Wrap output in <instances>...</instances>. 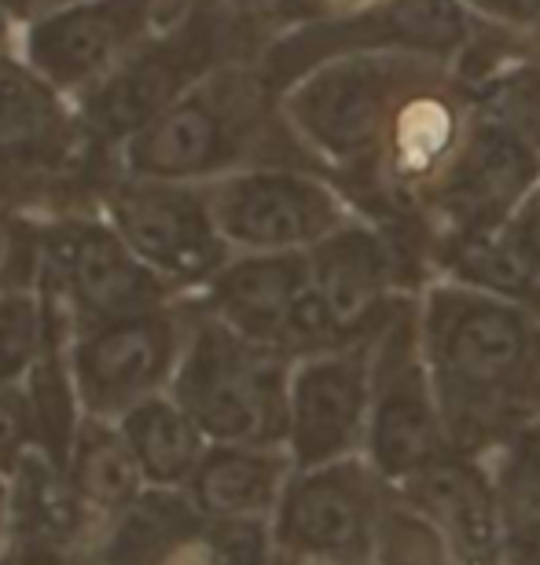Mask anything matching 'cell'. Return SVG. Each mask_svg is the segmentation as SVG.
<instances>
[{"mask_svg":"<svg viewBox=\"0 0 540 565\" xmlns=\"http://www.w3.org/2000/svg\"><path fill=\"white\" fill-rule=\"evenodd\" d=\"M420 334L448 448L493 459L540 426V320L464 282L434 279Z\"/></svg>","mask_w":540,"mask_h":565,"instance_id":"6da1fadb","label":"cell"},{"mask_svg":"<svg viewBox=\"0 0 540 565\" xmlns=\"http://www.w3.org/2000/svg\"><path fill=\"white\" fill-rule=\"evenodd\" d=\"M442 71L445 63L409 52L342 55L290 85L279 115L309 162L346 191L375 166L404 99Z\"/></svg>","mask_w":540,"mask_h":565,"instance_id":"7a4b0ae2","label":"cell"},{"mask_svg":"<svg viewBox=\"0 0 540 565\" xmlns=\"http://www.w3.org/2000/svg\"><path fill=\"white\" fill-rule=\"evenodd\" d=\"M273 147H279L301 169L317 166L301 151L287 126L273 132V88L257 77H229L210 88H195L184 99L140 129L126 147L129 177L170 180V184H195V180H221L243 173V162L257 158V166H287ZM324 177V173H320Z\"/></svg>","mask_w":540,"mask_h":565,"instance_id":"3957f363","label":"cell"},{"mask_svg":"<svg viewBox=\"0 0 540 565\" xmlns=\"http://www.w3.org/2000/svg\"><path fill=\"white\" fill-rule=\"evenodd\" d=\"M290 367L287 356L246 342L191 301L188 342L170 397L210 445L287 448Z\"/></svg>","mask_w":540,"mask_h":565,"instance_id":"277c9868","label":"cell"},{"mask_svg":"<svg viewBox=\"0 0 540 565\" xmlns=\"http://www.w3.org/2000/svg\"><path fill=\"white\" fill-rule=\"evenodd\" d=\"M537 188L540 154L533 143L497 110L475 104L453 162L437 177L420 213L431 239V265L437 246L504 232Z\"/></svg>","mask_w":540,"mask_h":565,"instance_id":"5b68a950","label":"cell"},{"mask_svg":"<svg viewBox=\"0 0 540 565\" xmlns=\"http://www.w3.org/2000/svg\"><path fill=\"white\" fill-rule=\"evenodd\" d=\"M420 298L404 294L371 338V412L364 459L387 484H404L448 448L423 356Z\"/></svg>","mask_w":540,"mask_h":565,"instance_id":"8992f818","label":"cell"},{"mask_svg":"<svg viewBox=\"0 0 540 565\" xmlns=\"http://www.w3.org/2000/svg\"><path fill=\"white\" fill-rule=\"evenodd\" d=\"M475 19L464 0H375L320 26H309L268 52V88L287 93L317 66L360 52H409L456 63L467 49Z\"/></svg>","mask_w":540,"mask_h":565,"instance_id":"52a82bcc","label":"cell"},{"mask_svg":"<svg viewBox=\"0 0 540 565\" xmlns=\"http://www.w3.org/2000/svg\"><path fill=\"white\" fill-rule=\"evenodd\" d=\"M188 323L191 301L173 298L155 309L77 331L71 364L77 401L88 419L118 423L137 404L170 393L188 342Z\"/></svg>","mask_w":540,"mask_h":565,"instance_id":"ba28073f","label":"cell"},{"mask_svg":"<svg viewBox=\"0 0 540 565\" xmlns=\"http://www.w3.org/2000/svg\"><path fill=\"white\" fill-rule=\"evenodd\" d=\"M213 221L232 254H309L357 213L328 177L257 166L207 184Z\"/></svg>","mask_w":540,"mask_h":565,"instance_id":"9c48e42d","label":"cell"},{"mask_svg":"<svg viewBox=\"0 0 540 565\" xmlns=\"http://www.w3.org/2000/svg\"><path fill=\"white\" fill-rule=\"evenodd\" d=\"M390 484L364 456L295 470L273 514L284 565H368Z\"/></svg>","mask_w":540,"mask_h":565,"instance_id":"30bf717a","label":"cell"},{"mask_svg":"<svg viewBox=\"0 0 540 565\" xmlns=\"http://www.w3.org/2000/svg\"><path fill=\"white\" fill-rule=\"evenodd\" d=\"M107 221L177 298H195L232 262L207 188L126 177L107 191Z\"/></svg>","mask_w":540,"mask_h":565,"instance_id":"8fae6325","label":"cell"},{"mask_svg":"<svg viewBox=\"0 0 540 565\" xmlns=\"http://www.w3.org/2000/svg\"><path fill=\"white\" fill-rule=\"evenodd\" d=\"M41 276L60 290L74 331L155 309L177 294L129 250L110 221L74 217L41 235Z\"/></svg>","mask_w":540,"mask_h":565,"instance_id":"7c38bea8","label":"cell"},{"mask_svg":"<svg viewBox=\"0 0 540 565\" xmlns=\"http://www.w3.org/2000/svg\"><path fill=\"white\" fill-rule=\"evenodd\" d=\"M371 412V342L295 360L287 404V456L295 470L364 456Z\"/></svg>","mask_w":540,"mask_h":565,"instance_id":"4fadbf2b","label":"cell"},{"mask_svg":"<svg viewBox=\"0 0 540 565\" xmlns=\"http://www.w3.org/2000/svg\"><path fill=\"white\" fill-rule=\"evenodd\" d=\"M309 298V254H232L191 301L246 342L295 364Z\"/></svg>","mask_w":540,"mask_h":565,"instance_id":"5bb4252c","label":"cell"},{"mask_svg":"<svg viewBox=\"0 0 540 565\" xmlns=\"http://www.w3.org/2000/svg\"><path fill=\"white\" fill-rule=\"evenodd\" d=\"M393 489L442 533L456 565H504L500 500L486 459L445 451Z\"/></svg>","mask_w":540,"mask_h":565,"instance_id":"9a60e30c","label":"cell"},{"mask_svg":"<svg viewBox=\"0 0 540 565\" xmlns=\"http://www.w3.org/2000/svg\"><path fill=\"white\" fill-rule=\"evenodd\" d=\"M207 49L199 41H173L148 49L137 60L121 63L93 96L85 99V126L96 140H110L126 147L140 129L166 115L177 99L188 96L195 82Z\"/></svg>","mask_w":540,"mask_h":565,"instance_id":"2e32d148","label":"cell"},{"mask_svg":"<svg viewBox=\"0 0 540 565\" xmlns=\"http://www.w3.org/2000/svg\"><path fill=\"white\" fill-rule=\"evenodd\" d=\"M151 0H88L44 19L30 38V60L52 85L93 82L144 30Z\"/></svg>","mask_w":540,"mask_h":565,"instance_id":"e0dca14e","label":"cell"},{"mask_svg":"<svg viewBox=\"0 0 540 565\" xmlns=\"http://www.w3.org/2000/svg\"><path fill=\"white\" fill-rule=\"evenodd\" d=\"M88 565H221L213 525L184 492H144L115 525L93 536Z\"/></svg>","mask_w":540,"mask_h":565,"instance_id":"ac0fdd59","label":"cell"},{"mask_svg":"<svg viewBox=\"0 0 540 565\" xmlns=\"http://www.w3.org/2000/svg\"><path fill=\"white\" fill-rule=\"evenodd\" d=\"M290 473H295V462L287 448L210 445L184 495L213 525L273 522Z\"/></svg>","mask_w":540,"mask_h":565,"instance_id":"d6986e66","label":"cell"},{"mask_svg":"<svg viewBox=\"0 0 540 565\" xmlns=\"http://www.w3.org/2000/svg\"><path fill=\"white\" fill-rule=\"evenodd\" d=\"M63 473L74 492V503L82 507V518L88 525V544L107 525H115L121 514H129L144 500V492H148L118 423L88 419V415L77 426L71 459H66Z\"/></svg>","mask_w":540,"mask_h":565,"instance_id":"ffe728a7","label":"cell"},{"mask_svg":"<svg viewBox=\"0 0 540 565\" xmlns=\"http://www.w3.org/2000/svg\"><path fill=\"white\" fill-rule=\"evenodd\" d=\"M71 154V121L52 88L19 66L0 63V166L41 173Z\"/></svg>","mask_w":540,"mask_h":565,"instance_id":"44dd1931","label":"cell"},{"mask_svg":"<svg viewBox=\"0 0 540 565\" xmlns=\"http://www.w3.org/2000/svg\"><path fill=\"white\" fill-rule=\"evenodd\" d=\"M118 429L151 492H184L210 448L207 434L170 393L126 412L118 419Z\"/></svg>","mask_w":540,"mask_h":565,"instance_id":"7402d4cb","label":"cell"},{"mask_svg":"<svg viewBox=\"0 0 540 565\" xmlns=\"http://www.w3.org/2000/svg\"><path fill=\"white\" fill-rule=\"evenodd\" d=\"M504 522V565H540V426L489 459Z\"/></svg>","mask_w":540,"mask_h":565,"instance_id":"603a6c76","label":"cell"},{"mask_svg":"<svg viewBox=\"0 0 540 565\" xmlns=\"http://www.w3.org/2000/svg\"><path fill=\"white\" fill-rule=\"evenodd\" d=\"M368 565H456V558L442 533L390 484Z\"/></svg>","mask_w":540,"mask_h":565,"instance_id":"cb8c5ba5","label":"cell"},{"mask_svg":"<svg viewBox=\"0 0 540 565\" xmlns=\"http://www.w3.org/2000/svg\"><path fill=\"white\" fill-rule=\"evenodd\" d=\"M41 338L44 316L38 290H0V390L27 382Z\"/></svg>","mask_w":540,"mask_h":565,"instance_id":"d4e9b609","label":"cell"},{"mask_svg":"<svg viewBox=\"0 0 540 565\" xmlns=\"http://www.w3.org/2000/svg\"><path fill=\"white\" fill-rule=\"evenodd\" d=\"M475 99L481 107L497 110L500 118H508L540 154V63H526L500 74L497 82L478 88Z\"/></svg>","mask_w":540,"mask_h":565,"instance_id":"484cf974","label":"cell"},{"mask_svg":"<svg viewBox=\"0 0 540 565\" xmlns=\"http://www.w3.org/2000/svg\"><path fill=\"white\" fill-rule=\"evenodd\" d=\"M38 448V423H33V404L27 386L0 390V473H15L19 462Z\"/></svg>","mask_w":540,"mask_h":565,"instance_id":"4316f807","label":"cell"},{"mask_svg":"<svg viewBox=\"0 0 540 565\" xmlns=\"http://www.w3.org/2000/svg\"><path fill=\"white\" fill-rule=\"evenodd\" d=\"M504 235H508V243L540 273V188L522 202L519 213H515L508 221V228H504Z\"/></svg>","mask_w":540,"mask_h":565,"instance_id":"83f0119b","label":"cell"},{"mask_svg":"<svg viewBox=\"0 0 540 565\" xmlns=\"http://www.w3.org/2000/svg\"><path fill=\"white\" fill-rule=\"evenodd\" d=\"M290 15H309V19H317V15H335V11H342V15H350V11H357L364 0H279ZM375 4V0H371Z\"/></svg>","mask_w":540,"mask_h":565,"instance_id":"f1b7e54d","label":"cell"},{"mask_svg":"<svg viewBox=\"0 0 540 565\" xmlns=\"http://www.w3.org/2000/svg\"><path fill=\"white\" fill-rule=\"evenodd\" d=\"M464 4H475L478 11H486V15H497V19L508 22L511 30H519L526 0H464Z\"/></svg>","mask_w":540,"mask_h":565,"instance_id":"f546056e","label":"cell"},{"mask_svg":"<svg viewBox=\"0 0 540 565\" xmlns=\"http://www.w3.org/2000/svg\"><path fill=\"white\" fill-rule=\"evenodd\" d=\"M8 514H11V478L0 473V551H4L8 540Z\"/></svg>","mask_w":540,"mask_h":565,"instance_id":"4dcf8cb0","label":"cell"},{"mask_svg":"<svg viewBox=\"0 0 540 565\" xmlns=\"http://www.w3.org/2000/svg\"><path fill=\"white\" fill-rule=\"evenodd\" d=\"M519 30H533L540 33V0H526L522 4V19H519Z\"/></svg>","mask_w":540,"mask_h":565,"instance_id":"1f68e13d","label":"cell"},{"mask_svg":"<svg viewBox=\"0 0 540 565\" xmlns=\"http://www.w3.org/2000/svg\"><path fill=\"white\" fill-rule=\"evenodd\" d=\"M8 254H11V235L4 232V224H0V276H4V265H8Z\"/></svg>","mask_w":540,"mask_h":565,"instance_id":"d6a6232c","label":"cell"},{"mask_svg":"<svg viewBox=\"0 0 540 565\" xmlns=\"http://www.w3.org/2000/svg\"><path fill=\"white\" fill-rule=\"evenodd\" d=\"M276 565H284V562H279V558H276Z\"/></svg>","mask_w":540,"mask_h":565,"instance_id":"836d02e7","label":"cell"}]
</instances>
